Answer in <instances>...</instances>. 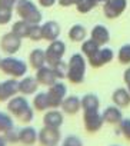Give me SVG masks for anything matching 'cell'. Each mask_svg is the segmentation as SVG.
<instances>
[{
	"instance_id": "27",
	"label": "cell",
	"mask_w": 130,
	"mask_h": 146,
	"mask_svg": "<svg viewBox=\"0 0 130 146\" xmlns=\"http://www.w3.org/2000/svg\"><path fill=\"white\" fill-rule=\"evenodd\" d=\"M106 2H107V0H83L82 3H79V5L76 6V9H77L79 13L86 15V13H89L90 10L96 9L99 5H104Z\"/></svg>"
},
{
	"instance_id": "34",
	"label": "cell",
	"mask_w": 130,
	"mask_h": 146,
	"mask_svg": "<svg viewBox=\"0 0 130 146\" xmlns=\"http://www.w3.org/2000/svg\"><path fill=\"white\" fill-rule=\"evenodd\" d=\"M61 146H83V142L79 136L76 135H69L63 139L61 142Z\"/></svg>"
},
{
	"instance_id": "39",
	"label": "cell",
	"mask_w": 130,
	"mask_h": 146,
	"mask_svg": "<svg viewBox=\"0 0 130 146\" xmlns=\"http://www.w3.org/2000/svg\"><path fill=\"white\" fill-rule=\"evenodd\" d=\"M123 82L126 83V86H127V90L130 92V66L123 72Z\"/></svg>"
},
{
	"instance_id": "17",
	"label": "cell",
	"mask_w": 130,
	"mask_h": 146,
	"mask_svg": "<svg viewBox=\"0 0 130 146\" xmlns=\"http://www.w3.org/2000/svg\"><path fill=\"white\" fill-rule=\"evenodd\" d=\"M90 39L94 40L99 46H106L110 42V32L103 25H96L90 32Z\"/></svg>"
},
{
	"instance_id": "25",
	"label": "cell",
	"mask_w": 130,
	"mask_h": 146,
	"mask_svg": "<svg viewBox=\"0 0 130 146\" xmlns=\"http://www.w3.org/2000/svg\"><path fill=\"white\" fill-rule=\"evenodd\" d=\"M86 36H87V30L83 25H73L69 30V39L75 43H82L86 40Z\"/></svg>"
},
{
	"instance_id": "5",
	"label": "cell",
	"mask_w": 130,
	"mask_h": 146,
	"mask_svg": "<svg viewBox=\"0 0 130 146\" xmlns=\"http://www.w3.org/2000/svg\"><path fill=\"white\" fill-rule=\"evenodd\" d=\"M67 96V86L61 83V82H56L54 85L49 86L47 90V98H49V103H50V109H59L61 108L63 100Z\"/></svg>"
},
{
	"instance_id": "38",
	"label": "cell",
	"mask_w": 130,
	"mask_h": 146,
	"mask_svg": "<svg viewBox=\"0 0 130 146\" xmlns=\"http://www.w3.org/2000/svg\"><path fill=\"white\" fill-rule=\"evenodd\" d=\"M83 0H59V5L61 7H70V6H77Z\"/></svg>"
},
{
	"instance_id": "20",
	"label": "cell",
	"mask_w": 130,
	"mask_h": 146,
	"mask_svg": "<svg viewBox=\"0 0 130 146\" xmlns=\"http://www.w3.org/2000/svg\"><path fill=\"white\" fill-rule=\"evenodd\" d=\"M103 119H104V123H109V125H119L121 120H123V113L120 110L119 106H107L103 112Z\"/></svg>"
},
{
	"instance_id": "41",
	"label": "cell",
	"mask_w": 130,
	"mask_h": 146,
	"mask_svg": "<svg viewBox=\"0 0 130 146\" xmlns=\"http://www.w3.org/2000/svg\"><path fill=\"white\" fill-rule=\"evenodd\" d=\"M0 146H7V140L2 133H0Z\"/></svg>"
},
{
	"instance_id": "15",
	"label": "cell",
	"mask_w": 130,
	"mask_h": 146,
	"mask_svg": "<svg viewBox=\"0 0 130 146\" xmlns=\"http://www.w3.org/2000/svg\"><path fill=\"white\" fill-rule=\"evenodd\" d=\"M19 140L24 146H33L36 142H39V132L33 126H24L19 129Z\"/></svg>"
},
{
	"instance_id": "13",
	"label": "cell",
	"mask_w": 130,
	"mask_h": 146,
	"mask_svg": "<svg viewBox=\"0 0 130 146\" xmlns=\"http://www.w3.org/2000/svg\"><path fill=\"white\" fill-rule=\"evenodd\" d=\"M36 79H37L39 85H43V86H51L57 82L54 72H53L51 66H49V64H44L43 67L36 70Z\"/></svg>"
},
{
	"instance_id": "40",
	"label": "cell",
	"mask_w": 130,
	"mask_h": 146,
	"mask_svg": "<svg viewBox=\"0 0 130 146\" xmlns=\"http://www.w3.org/2000/svg\"><path fill=\"white\" fill-rule=\"evenodd\" d=\"M37 2H39V5L42 6V7H51L56 2H57V0H37Z\"/></svg>"
},
{
	"instance_id": "24",
	"label": "cell",
	"mask_w": 130,
	"mask_h": 146,
	"mask_svg": "<svg viewBox=\"0 0 130 146\" xmlns=\"http://www.w3.org/2000/svg\"><path fill=\"white\" fill-rule=\"evenodd\" d=\"M30 27H32V25L30 23H27V22H24V20H17V22H15L13 23V26H12V30L10 32H13L17 37H20L22 40L23 39H29V33H30Z\"/></svg>"
},
{
	"instance_id": "9",
	"label": "cell",
	"mask_w": 130,
	"mask_h": 146,
	"mask_svg": "<svg viewBox=\"0 0 130 146\" xmlns=\"http://www.w3.org/2000/svg\"><path fill=\"white\" fill-rule=\"evenodd\" d=\"M113 59H114V52L110 47L102 46L94 54H92L90 57H87V63L93 69H99V67H102L104 64H109Z\"/></svg>"
},
{
	"instance_id": "32",
	"label": "cell",
	"mask_w": 130,
	"mask_h": 146,
	"mask_svg": "<svg viewBox=\"0 0 130 146\" xmlns=\"http://www.w3.org/2000/svg\"><path fill=\"white\" fill-rule=\"evenodd\" d=\"M29 39L32 42H40L43 40V32H42V25H32L30 27V33H29Z\"/></svg>"
},
{
	"instance_id": "4",
	"label": "cell",
	"mask_w": 130,
	"mask_h": 146,
	"mask_svg": "<svg viewBox=\"0 0 130 146\" xmlns=\"http://www.w3.org/2000/svg\"><path fill=\"white\" fill-rule=\"evenodd\" d=\"M5 75L15 78V79H22L27 73V64L24 60L15 57V56H6L2 60V67H0Z\"/></svg>"
},
{
	"instance_id": "3",
	"label": "cell",
	"mask_w": 130,
	"mask_h": 146,
	"mask_svg": "<svg viewBox=\"0 0 130 146\" xmlns=\"http://www.w3.org/2000/svg\"><path fill=\"white\" fill-rule=\"evenodd\" d=\"M16 13L22 20L30 25H39L42 22V12L32 0H19L16 5Z\"/></svg>"
},
{
	"instance_id": "22",
	"label": "cell",
	"mask_w": 130,
	"mask_h": 146,
	"mask_svg": "<svg viewBox=\"0 0 130 146\" xmlns=\"http://www.w3.org/2000/svg\"><path fill=\"white\" fill-rule=\"evenodd\" d=\"M29 63L34 70L43 67L44 64H47L46 63V52L43 49H33L29 54Z\"/></svg>"
},
{
	"instance_id": "35",
	"label": "cell",
	"mask_w": 130,
	"mask_h": 146,
	"mask_svg": "<svg viewBox=\"0 0 130 146\" xmlns=\"http://www.w3.org/2000/svg\"><path fill=\"white\" fill-rule=\"evenodd\" d=\"M3 136L6 137L7 143L15 145V143H19L20 142L19 140V129H16V127H12L10 130H7L6 133H3Z\"/></svg>"
},
{
	"instance_id": "28",
	"label": "cell",
	"mask_w": 130,
	"mask_h": 146,
	"mask_svg": "<svg viewBox=\"0 0 130 146\" xmlns=\"http://www.w3.org/2000/svg\"><path fill=\"white\" fill-rule=\"evenodd\" d=\"M12 127H15V122H13L12 115L0 110V133L3 135L7 130H10Z\"/></svg>"
},
{
	"instance_id": "19",
	"label": "cell",
	"mask_w": 130,
	"mask_h": 146,
	"mask_svg": "<svg viewBox=\"0 0 130 146\" xmlns=\"http://www.w3.org/2000/svg\"><path fill=\"white\" fill-rule=\"evenodd\" d=\"M39 89V82L33 76H24L19 80V92L24 96L34 95Z\"/></svg>"
},
{
	"instance_id": "8",
	"label": "cell",
	"mask_w": 130,
	"mask_h": 146,
	"mask_svg": "<svg viewBox=\"0 0 130 146\" xmlns=\"http://www.w3.org/2000/svg\"><path fill=\"white\" fill-rule=\"evenodd\" d=\"M83 123L89 133H96L102 129L104 119L99 110H83Z\"/></svg>"
},
{
	"instance_id": "36",
	"label": "cell",
	"mask_w": 130,
	"mask_h": 146,
	"mask_svg": "<svg viewBox=\"0 0 130 146\" xmlns=\"http://www.w3.org/2000/svg\"><path fill=\"white\" fill-rule=\"evenodd\" d=\"M13 10H6V9H0V25H7L12 20Z\"/></svg>"
},
{
	"instance_id": "12",
	"label": "cell",
	"mask_w": 130,
	"mask_h": 146,
	"mask_svg": "<svg viewBox=\"0 0 130 146\" xmlns=\"http://www.w3.org/2000/svg\"><path fill=\"white\" fill-rule=\"evenodd\" d=\"M19 92V80L15 78H10L7 80L0 82V102H9L12 98H15Z\"/></svg>"
},
{
	"instance_id": "1",
	"label": "cell",
	"mask_w": 130,
	"mask_h": 146,
	"mask_svg": "<svg viewBox=\"0 0 130 146\" xmlns=\"http://www.w3.org/2000/svg\"><path fill=\"white\" fill-rule=\"evenodd\" d=\"M7 112L23 123H30L34 117V109L24 96H15L7 102Z\"/></svg>"
},
{
	"instance_id": "23",
	"label": "cell",
	"mask_w": 130,
	"mask_h": 146,
	"mask_svg": "<svg viewBox=\"0 0 130 146\" xmlns=\"http://www.w3.org/2000/svg\"><path fill=\"white\" fill-rule=\"evenodd\" d=\"M33 109L36 112H46L50 109V103H49V98H47V92H37L33 98Z\"/></svg>"
},
{
	"instance_id": "21",
	"label": "cell",
	"mask_w": 130,
	"mask_h": 146,
	"mask_svg": "<svg viewBox=\"0 0 130 146\" xmlns=\"http://www.w3.org/2000/svg\"><path fill=\"white\" fill-rule=\"evenodd\" d=\"M112 100L120 109L127 108V106H130V92L124 88H119L112 93Z\"/></svg>"
},
{
	"instance_id": "2",
	"label": "cell",
	"mask_w": 130,
	"mask_h": 146,
	"mask_svg": "<svg viewBox=\"0 0 130 146\" xmlns=\"http://www.w3.org/2000/svg\"><path fill=\"white\" fill-rule=\"evenodd\" d=\"M86 67H87V59L83 53H75L70 56L67 63V80L73 85L83 83L86 76Z\"/></svg>"
},
{
	"instance_id": "14",
	"label": "cell",
	"mask_w": 130,
	"mask_h": 146,
	"mask_svg": "<svg viewBox=\"0 0 130 146\" xmlns=\"http://www.w3.org/2000/svg\"><path fill=\"white\" fill-rule=\"evenodd\" d=\"M64 122V113L59 109H49L43 115V125L51 127H60Z\"/></svg>"
},
{
	"instance_id": "26",
	"label": "cell",
	"mask_w": 130,
	"mask_h": 146,
	"mask_svg": "<svg viewBox=\"0 0 130 146\" xmlns=\"http://www.w3.org/2000/svg\"><path fill=\"white\" fill-rule=\"evenodd\" d=\"M100 99L94 93H87L82 98V109L83 110H99Z\"/></svg>"
},
{
	"instance_id": "42",
	"label": "cell",
	"mask_w": 130,
	"mask_h": 146,
	"mask_svg": "<svg viewBox=\"0 0 130 146\" xmlns=\"http://www.w3.org/2000/svg\"><path fill=\"white\" fill-rule=\"evenodd\" d=\"M2 60H3V57H0V67H2Z\"/></svg>"
},
{
	"instance_id": "16",
	"label": "cell",
	"mask_w": 130,
	"mask_h": 146,
	"mask_svg": "<svg viewBox=\"0 0 130 146\" xmlns=\"http://www.w3.org/2000/svg\"><path fill=\"white\" fill-rule=\"evenodd\" d=\"M42 32H43V40H47V42H53V40H57L59 36H60V25L54 20H47L46 23L42 25Z\"/></svg>"
},
{
	"instance_id": "43",
	"label": "cell",
	"mask_w": 130,
	"mask_h": 146,
	"mask_svg": "<svg viewBox=\"0 0 130 146\" xmlns=\"http://www.w3.org/2000/svg\"><path fill=\"white\" fill-rule=\"evenodd\" d=\"M112 146H119V145H112Z\"/></svg>"
},
{
	"instance_id": "37",
	"label": "cell",
	"mask_w": 130,
	"mask_h": 146,
	"mask_svg": "<svg viewBox=\"0 0 130 146\" xmlns=\"http://www.w3.org/2000/svg\"><path fill=\"white\" fill-rule=\"evenodd\" d=\"M19 0H0V9H6V10H13L16 9Z\"/></svg>"
},
{
	"instance_id": "6",
	"label": "cell",
	"mask_w": 130,
	"mask_h": 146,
	"mask_svg": "<svg viewBox=\"0 0 130 146\" xmlns=\"http://www.w3.org/2000/svg\"><path fill=\"white\" fill-rule=\"evenodd\" d=\"M44 52H46V63L49 66H53L54 63L63 60V56L66 53V43L60 39L53 40L50 42V44L47 46Z\"/></svg>"
},
{
	"instance_id": "29",
	"label": "cell",
	"mask_w": 130,
	"mask_h": 146,
	"mask_svg": "<svg viewBox=\"0 0 130 146\" xmlns=\"http://www.w3.org/2000/svg\"><path fill=\"white\" fill-rule=\"evenodd\" d=\"M102 46H99L94 40L92 39H86L84 42H82V53L84 54V57H90L92 54H94Z\"/></svg>"
},
{
	"instance_id": "31",
	"label": "cell",
	"mask_w": 130,
	"mask_h": 146,
	"mask_svg": "<svg viewBox=\"0 0 130 146\" xmlns=\"http://www.w3.org/2000/svg\"><path fill=\"white\" fill-rule=\"evenodd\" d=\"M117 60L121 63V64H130V43L127 44H123L120 49H119V53H117Z\"/></svg>"
},
{
	"instance_id": "18",
	"label": "cell",
	"mask_w": 130,
	"mask_h": 146,
	"mask_svg": "<svg viewBox=\"0 0 130 146\" xmlns=\"http://www.w3.org/2000/svg\"><path fill=\"white\" fill-rule=\"evenodd\" d=\"M82 109V99H79L75 95L66 96V99L61 103V112L66 115H76Z\"/></svg>"
},
{
	"instance_id": "10",
	"label": "cell",
	"mask_w": 130,
	"mask_h": 146,
	"mask_svg": "<svg viewBox=\"0 0 130 146\" xmlns=\"http://www.w3.org/2000/svg\"><path fill=\"white\" fill-rule=\"evenodd\" d=\"M20 47H22V39L17 37L13 32L3 35L2 39H0V49H2L7 56H13L15 53L19 52Z\"/></svg>"
},
{
	"instance_id": "30",
	"label": "cell",
	"mask_w": 130,
	"mask_h": 146,
	"mask_svg": "<svg viewBox=\"0 0 130 146\" xmlns=\"http://www.w3.org/2000/svg\"><path fill=\"white\" fill-rule=\"evenodd\" d=\"M54 75L57 78V80H63V79H67V63H64L63 60L54 63L51 66Z\"/></svg>"
},
{
	"instance_id": "11",
	"label": "cell",
	"mask_w": 130,
	"mask_h": 146,
	"mask_svg": "<svg viewBox=\"0 0 130 146\" xmlns=\"http://www.w3.org/2000/svg\"><path fill=\"white\" fill-rule=\"evenodd\" d=\"M127 7V0H107L103 5V13L107 19L113 20L120 17Z\"/></svg>"
},
{
	"instance_id": "7",
	"label": "cell",
	"mask_w": 130,
	"mask_h": 146,
	"mask_svg": "<svg viewBox=\"0 0 130 146\" xmlns=\"http://www.w3.org/2000/svg\"><path fill=\"white\" fill-rule=\"evenodd\" d=\"M60 140H61L60 127L43 126L39 130V143L42 146H57Z\"/></svg>"
},
{
	"instance_id": "33",
	"label": "cell",
	"mask_w": 130,
	"mask_h": 146,
	"mask_svg": "<svg viewBox=\"0 0 130 146\" xmlns=\"http://www.w3.org/2000/svg\"><path fill=\"white\" fill-rule=\"evenodd\" d=\"M119 130L121 136L130 142V117H123V120L119 123Z\"/></svg>"
}]
</instances>
